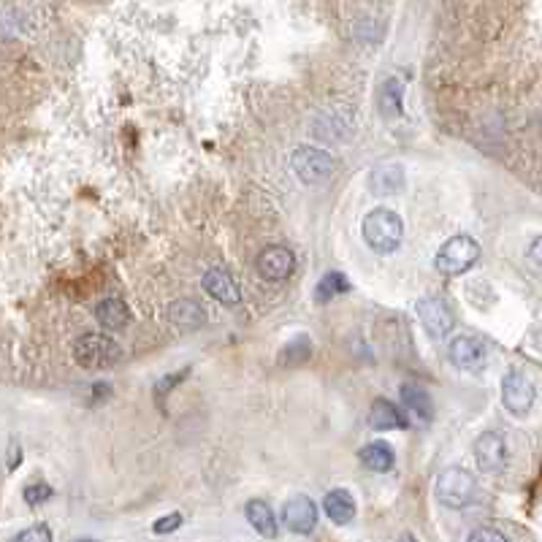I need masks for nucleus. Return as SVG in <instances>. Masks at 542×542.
<instances>
[{"mask_svg":"<svg viewBox=\"0 0 542 542\" xmlns=\"http://www.w3.org/2000/svg\"><path fill=\"white\" fill-rule=\"evenodd\" d=\"M323 510H326V516H329L334 524L345 527V524H350V521L356 518V499L350 497V491H345V488H334V491H329V494H326V499H323Z\"/></svg>","mask_w":542,"mask_h":542,"instance_id":"2eb2a0df","label":"nucleus"},{"mask_svg":"<svg viewBox=\"0 0 542 542\" xmlns=\"http://www.w3.org/2000/svg\"><path fill=\"white\" fill-rule=\"evenodd\" d=\"M310 356H312V340L304 337V334H299L296 340H291L285 345V350L280 356V363L282 366H299V363L310 361Z\"/></svg>","mask_w":542,"mask_h":542,"instance_id":"5701e85b","label":"nucleus"},{"mask_svg":"<svg viewBox=\"0 0 542 542\" xmlns=\"http://www.w3.org/2000/svg\"><path fill=\"white\" fill-rule=\"evenodd\" d=\"M535 396H537V390H535V385H532V379L527 374H521V371H508L505 374V379H502V401H505V407L513 415H518V418L529 415V409L535 407Z\"/></svg>","mask_w":542,"mask_h":542,"instance_id":"0eeeda50","label":"nucleus"},{"mask_svg":"<svg viewBox=\"0 0 542 542\" xmlns=\"http://www.w3.org/2000/svg\"><path fill=\"white\" fill-rule=\"evenodd\" d=\"M363 241L379 252V255H390L399 250L401 244V236H404V222L396 212L390 209H374L363 217L361 225Z\"/></svg>","mask_w":542,"mask_h":542,"instance_id":"f257e3e1","label":"nucleus"},{"mask_svg":"<svg viewBox=\"0 0 542 542\" xmlns=\"http://www.w3.org/2000/svg\"><path fill=\"white\" fill-rule=\"evenodd\" d=\"M478 258H480V244L472 236L458 233V236L448 239L439 247V252L434 258V266H437V271H442L448 277H456V274H464L467 269H472L478 263Z\"/></svg>","mask_w":542,"mask_h":542,"instance_id":"7ed1b4c3","label":"nucleus"},{"mask_svg":"<svg viewBox=\"0 0 542 542\" xmlns=\"http://www.w3.org/2000/svg\"><path fill=\"white\" fill-rule=\"evenodd\" d=\"M377 109L382 117H401L404 112V84L401 79H385L377 90Z\"/></svg>","mask_w":542,"mask_h":542,"instance_id":"f3484780","label":"nucleus"},{"mask_svg":"<svg viewBox=\"0 0 542 542\" xmlns=\"http://www.w3.org/2000/svg\"><path fill=\"white\" fill-rule=\"evenodd\" d=\"M399 542H418V540H415L412 535H401V540H399Z\"/></svg>","mask_w":542,"mask_h":542,"instance_id":"c756f323","label":"nucleus"},{"mask_svg":"<svg viewBox=\"0 0 542 542\" xmlns=\"http://www.w3.org/2000/svg\"><path fill=\"white\" fill-rule=\"evenodd\" d=\"M348 291H350L348 277H345V274H340V271H329V274L318 282V288H315V299H318L320 304H326V301H331V299H337L340 293H348Z\"/></svg>","mask_w":542,"mask_h":542,"instance_id":"4be33fe9","label":"nucleus"},{"mask_svg":"<svg viewBox=\"0 0 542 542\" xmlns=\"http://www.w3.org/2000/svg\"><path fill=\"white\" fill-rule=\"evenodd\" d=\"M434 494H437L439 505H445V508H450V510H461V508H467V505L475 499L478 483H475V478H472L467 469H461V467H448L445 472H439Z\"/></svg>","mask_w":542,"mask_h":542,"instance_id":"20e7f679","label":"nucleus"},{"mask_svg":"<svg viewBox=\"0 0 542 542\" xmlns=\"http://www.w3.org/2000/svg\"><path fill=\"white\" fill-rule=\"evenodd\" d=\"M180 527H182L180 513H169V516H163V518H158V521L153 524V532H155V535H172V532H177Z\"/></svg>","mask_w":542,"mask_h":542,"instance_id":"bb28decb","label":"nucleus"},{"mask_svg":"<svg viewBox=\"0 0 542 542\" xmlns=\"http://www.w3.org/2000/svg\"><path fill=\"white\" fill-rule=\"evenodd\" d=\"M169 320L172 326H177L180 331H195L203 326L206 315H203V307L192 299H180L169 307Z\"/></svg>","mask_w":542,"mask_h":542,"instance_id":"dca6fc26","label":"nucleus"},{"mask_svg":"<svg viewBox=\"0 0 542 542\" xmlns=\"http://www.w3.org/2000/svg\"><path fill=\"white\" fill-rule=\"evenodd\" d=\"M467 542H510L502 532H497V529H475Z\"/></svg>","mask_w":542,"mask_h":542,"instance_id":"cd10ccee","label":"nucleus"},{"mask_svg":"<svg viewBox=\"0 0 542 542\" xmlns=\"http://www.w3.org/2000/svg\"><path fill=\"white\" fill-rule=\"evenodd\" d=\"M203 288H206V293H209L214 301H220V304H225V307H233V304L241 301V291H239L236 280H233L231 271H225L222 266L206 269V274H203Z\"/></svg>","mask_w":542,"mask_h":542,"instance_id":"f8f14e48","label":"nucleus"},{"mask_svg":"<svg viewBox=\"0 0 542 542\" xmlns=\"http://www.w3.org/2000/svg\"><path fill=\"white\" fill-rule=\"evenodd\" d=\"M359 461H361L369 472H390L396 456H393V450H390L385 442H371V445L361 448Z\"/></svg>","mask_w":542,"mask_h":542,"instance_id":"412c9836","label":"nucleus"},{"mask_svg":"<svg viewBox=\"0 0 542 542\" xmlns=\"http://www.w3.org/2000/svg\"><path fill=\"white\" fill-rule=\"evenodd\" d=\"M448 359L456 369H464V371H480L486 361H488V348L483 340L478 337H469V334H461V337H453L450 345H448Z\"/></svg>","mask_w":542,"mask_h":542,"instance_id":"1a4fd4ad","label":"nucleus"},{"mask_svg":"<svg viewBox=\"0 0 542 542\" xmlns=\"http://www.w3.org/2000/svg\"><path fill=\"white\" fill-rule=\"evenodd\" d=\"M74 359L84 369H112L123 361V348L106 334H84L74 342Z\"/></svg>","mask_w":542,"mask_h":542,"instance_id":"f03ea898","label":"nucleus"},{"mask_svg":"<svg viewBox=\"0 0 542 542\" xmlns=\"http://www.w3.org/2000/svg\"><path fill=\"white\" fill-rule=\"evenodd\" d=\"M76 542H95V540H76Z\"/></svg>","mask_w":542,"mask_h":542,"instance_id":"7c9ffc66","label":"nucleus"},{"mask_svg":"<svg viewBox=\"0 0 542 542\" xmlns=\"http://www.w3.org/2000/svg\"><path fill=\"white\" fill-rule=\"evenodd\" d=\"M291 166L304 184H323L326 180H331V174L337 172V161L326 150L310 147V144H304L293 153Z\"/></svg>","mask_w":542,"mask_h":542,"instance_id":"39448f33","label":"nucleus"},{"mask_svg":"<svg viewBox=\"0 0 542 542\" xmlns=\"http://www.w3.org/2000/svg\"><path fill=\"white\" fill-rule=\"evenodd\" d=\"M258 266V274L269 282H282L293 274L296 269V255L288 250V247H269L258 255L255 261Z\"/></svg>","mask_w":542,"mask_h":542,"instance_id":"9b49d317","label":"nucleus"},{"mask_svg":"<svg viewBox=\"0 0 542 542\" xmlns=\"http://www.w3.org/2000/svg\"><path fill=\"white\" fill-rule=\"evenodd\" d=\"M401 404L407 407V412H409L412 418H420L423 423H429V420L434 418L431 396H429L420 385L404 382V385H401Z\"/></svg>","mask_w":542,"mask_h":542,"instance_id":"6ab92c4d","label":"nucleus"},{"mask_svg":"<svg viewBox=\"0 0 542 542\" xmlns=\"http://www.w3.org/2000/svg\"><path fill=\"white\" fill-rule=\"evenodd\" d=\"M527 261H529V266H532L535 271H542V236H537V239L532 241V247L527 250Z\"/></svg>","mask_w":542,"mask_h":542,"instance_id":"c85d7f7f","label":"nucleus"},{"mask_svg":"<svg viewBox=\"0 0 542 542\" xmlns=\"http://www.w3.org/2000/svg\"><path fill=\"white\" fill-rule=\"evenodd\" d=\"M244 516H247L250 527H252L261 537H269V540L277 537V516H274V510H271L266 502H261V499L247 502Z\"/></svg>","mask_w":542,"mask_h":542,"instance_id":"aec40b11","label":"nucleus"},{"mask_svg":"<svg viewBox=\"0 0 542 542\" xmlns=\"http://www.w3.org/2000/svg\"><path fill=\"white\" fill-rule=\"evenodd\" d=\"M184 374H187V369L174 371V374H166L163 379H158V385H155V399H158V401H163V399H166V393L184 379Z\"/></svg>","mask_w":542,"mask_h":542,"instance_id":"a878e982","label":"nucleus"},{"mask_svg":"<svg viewBox=\"0 0 542 542\" xmlns=\"http://www.w3.org/2000/svg\"><path fill=\"white\" fill-rule=\"evenodd\" d=\"M11 542H52V532H49V527L35 524V527H27L25 532H19Z\"/></svg>","mask_w":542,"mask_h":542,"instance_id":"393cba45","label":"nucleus"},{"mask_svg":"<svg viewBox=\"0 0 542 542\" xmlns=\"http://www.w3.org/2000/svg\"><path fill=\"white\" fill-rule=\"evenodd\" d=\"M418 318H420V326L423 331L431 337V340H445L453 326H456V318H453V310L448 307L445 299L439 296H426L418 301Z\"/></svg>","mask_w":542,"mask_h":542,"instance_id":"423d86ee","label":"nucleus"},{"mask_svg":"<svg viewBox=\"0 0 542 542\" xmlns=\"http://www.w3.org/2000/svg\"><path fill=\"white\" fill-rule=\"evenodd\" d=\"M472 453H475L478 467H480L483 472H488V475L502 472V469L508 467V458H510L508 442H505V437L497 434V431H483V434L475 439Z\"/></svg>","mask_w":542,"mask_h":542,"instance_id":"6e6552de","label":"nucleus"},{"mask_svg":"<svg viewBox=\"0 0 542 542\" xmlns=\"http://www.w3.org/2000/svg\"><path fill=\"white\" fill-rule=\"evenodd\" d=\"M95 320L106 329V331H123L131 323V310L125 307V301L120 299H103L95 307Z\"/></svg>","mask_w":542,"mask_h":542,"instance_id":"a211bd4d","label":"nucleus"},{"mask_svg":"<svg viewBox=\"0 0 542 542\" xmlns=\"http://www.w3.org/2000/svg\"><path fill=\"white\" fill-rule=\"evenodd\" d=\"M369 426L377 429V431H393V429H407V418L401 412V407H396L393 401L388 399H377L371 404V412H369Z\"/></svg>","mask_w":542,"mask_h":542,"instance_id":"4468645a","label":"nucleus"},{"mask_svg":"<svg viewBox=\"0 0 542 542\" xmlns=\"http://www.w3.org/2000/svg\"><path fill=\"white\" fill-rule=\"evenodd\" d=\"M369 190L374 195H396L404 190V169L399 163H379L369 172Z\"/></svg>","mask_w":542,"mask_h":542,"instance_id":"ddd939ff","label":"nucleus"},{"mask_svg":"<svg viewBox=\"0 0 542 542\" xmlns=\"http://www.w3.org/2000/svg\"><path fill=\"white\" fill-rule=\"evenodd\" d=\"M282 524L293 535H310L318 527V508L310 497H293L282 505Z\"/></svg>","mask_w":542,"mask_h":542,"instance_id":"9d476101","label":"nucleus"},{"mask_svg":"<svg viewBox=\"0 0 542 542\" xmlns=\"http://www.w3.org/2000/svg\"><path fill=\"white\" fill-rule=\"evenodd\" d=\"M46 499H52V488H49L46 483H33V486L25 488V502H27V505L38 508V505H44Z\"/></svg>","mask_w":542,"mask_h":542,"instance_id":"b1692460","label":"nucleus"}]
</instances>
